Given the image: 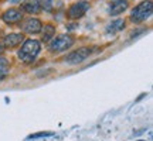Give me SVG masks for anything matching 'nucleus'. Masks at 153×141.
Returning <instances> with one entry per match:
<instances>
[{"label":"nucleus","instance_id":"obj_14","mask_svg":"<svg viewBox=\"0 0 153 141\" xmlns=\"http://www.w3.org/2000/svg\"><path fill=\"white\" fill-rule=\"evenodd\" d=\"M38 3H40V7L44 9L45 11L53 10V4H54V3H53V0H40Z\"/></svg>","mask_w":153,"mask_h":141},{"label":"nucleus","instance_id":"obj_6","mask_svg":"<svg viewBox=\"0 0 153 141\" xmlns=\"http://www.w3.org/2000/svg\"><path fill=\"white\" fill-rule=\"evenodd\" d=\"M20 28L27 34H38L43 28V23L37 17H30L26 18L23 23L20 21Z\"/></svg>","mask_w":153,"mask_h":141},{"label":"nucleus","instance_id":"obj_13","mask_svg":"<svg viewBox=\"0 0 153 141\" xmlns=\"http://www.w3.org/2000/svg\"><path fill=\"white\" fill-rule=\"evenodd\" d=\"M9 73H10V69H9L7 64H0V82L4 81L9 76Z\"/></svg>","mask_w":153,"mask_h":141},{"label":"nucleus","instance_id":"obj_1","mask_svg":"<svg viewBox=\"0 0 153 141\" xmlns=\"http://www.w3.org/2000/svg\"><path fill=\"white\" fill-rule=\"evenodd\" d=\"M41 51V44L37 40H26L23 41V45L20 51H19V59L22 61L23 64H33L37 55Z\"/></svg>","mask_w":153,"mask_h":141},{"label":"nucleus","instance_id":"obj_10","mask_svg":"<svg viewBox=\"0 0 153 141\" xmlns=\"http://www.w3.org/2000/svg\"><path fill=\"white\" fill-rule=\"evenodd\" d=\"M22 11L24 13H28V14H38L41 7H40V3L38 0H26L24 3H22Z\"/></svg>","mask_w":153,"mask_h":141},{"label":"nucleus","instance_id":"obj_7","mask_svg":"<svg viewBox=\"0 0 153 141\" xmlns=\"http://www.w3.org/2000/svg\"><path fill=\"white\" fill-rule=\"evenodd\" d=\"M23 41H24V34L23 33H11L4 37L3 45H4V49H14L19 45H22Z\"/></svg>","mask_w":153,"mask_h":141},{"label":"nucleus","instance_id":"obj_3","mask_svg":"<svg viewBox=\"0 0 153 141\" xmlns=\"http://www.w3.org/2000/svg\"><path fill=\"white\" fill-rule=\"evenodd\" d=\"M74 45V38L71 35H58V37H54L48 44V49L50 52L53 54H60V52H64L67 49H70Z\"/></svg>","mask_w":153,"mask_h":141},{"label":"nucleus","instance_id":"obj_16","mask_svg":"<svg viewBox=\"0 0 153 141\" xmlns=\"http://www.w3.org/2000/svg\"><path fill=\"white\" fill-rule=\"evenodd\" d=\"M3 51H4V45H3V43L0 41V55L3 54Z\"/></svg>","mask_w":153,"mask_h":141},{"label":"nucleus","instance_id":"obj_8","mask_svg":"<svg viewBox=\"0 0 153 141\" xmlns=\"http://www.w3.org/2000/svg\"><path fill=\"white\" fill-rule=\"evenodd\" d=\"M1 20L6 23V24H17L23 20V11L20 9H14L11 7L9 10H6L1 16Z\"/></svg>","mask_w":153,"mask_h":141},{"label":"nucleus","instance_id":"obj_12","mask_svg":"<svg viewBox=\"0 0 153 141\" xmlns=\"http://www.w3.org/2000/svg\"><path fill=\"white\" fill-rule=\"evenodd\" d=\"M123 28H125V20L123 18H118V20H114L112 23L108 24L106 31L108 33H118V31L123 30Z\"/></svg>","mask_w":153,"mask_h":141},{"label":"nucleus","instance_id":"obj_4","mask_svg":"<svg viewBox=\"0 0 153 141\" xmlns=\"http://www.w3.org/2000/svg\"><path fill=\"white\" fill-rule=\"evenodd\" d=\"M91 52H92V49L89 47H82V48H78L75 51L70 52L64 58V61L67 64H70V65H78V64H82L85 59H88V57L91 55Z\"/></svg>","mask_w":153,"mask_h":141},{"label":"nucleus","instance_id":"obj_5","mask_svg":"<svg viewBox=\"0 0 153 141\" xmlns=\"http://www.w3.org/2000/svg\"><path fill=\"white\" fill-rule=\"evenodd\" d=\"M89 10V1H85V0H81V1H76L68 9L67 11V16L71 20H78V18H82L85 16V13Z\"/></svg>","mask_w":153,"mask_h":141},{"label":"nucleus","instance_id":"obj_15","mask_svg":"<svg viewBox=\"0 0 153 141\" xmlns=\"http://www.w3.org/2000/svg\"><path fill=\"white\" fill-rule=\"evenodd\" d=\"M53 136V133H48V131H45V133H37V134H31V136L28 137L30 140H36V138H40V137H50Z\"/></svg>","mask_w":153,"mask_h":141},{"label":"nucleus","instance_id":"obj_17","mask_svg":"<svg viewBox=\"0 0 153 141\" xmlns=\"http://www.w3.org/2000/svg\"><path fill=\"white\" fill-rule=\"evenodd\" d=\"M140 141H142V140H140Z\"/></svg>","mask_w":153,"mask_h":141},{"label":"nucleus","instance_id":"obj_9","mask_svg":"<svg viewBox=\"0 0 153 141\" xmlns=\"http://www.w3.org/2000/svg\"><path fill=\"white\" fill-rule=\"evenodd\" d=\"M128 7H129L128 0H115L108 7V13H109L111 17H116L119 14H122L125 10H128Z\"/></svg>","mask_w":153,"mask_h":141},{"label":"nucleus","instance_id":"obj_11","mask_svg":"<svg viewBox=\"0 0 153 141\" xmlns=\"http://www.w3.org/2000/svg\"><path fill=\"white\" fill-rule=\"evenodd\" d=\"M40 33L43 34L41 41H43V43H50V41L55 37V26H53V24H45V26H43Z\"/></svg>","mask_w":153,"mask_h":141},{"label":"nucleus","instance_id":"obj_2","mask_svg":"<svg viewBox=\"0 0 153 141\" xmlns=\"http://www.w3.org/2000/svg\"><path fill=\"white\" fill-rule=\"evenodd\" d=\"M152 11H153L152 1L150 0H143L137 6L133 7V10L131 13V21L135 23V24L146 21L149 17L152 16Z\"/></svg>","mask_w":153,"mask_h":141}]
</instances>
